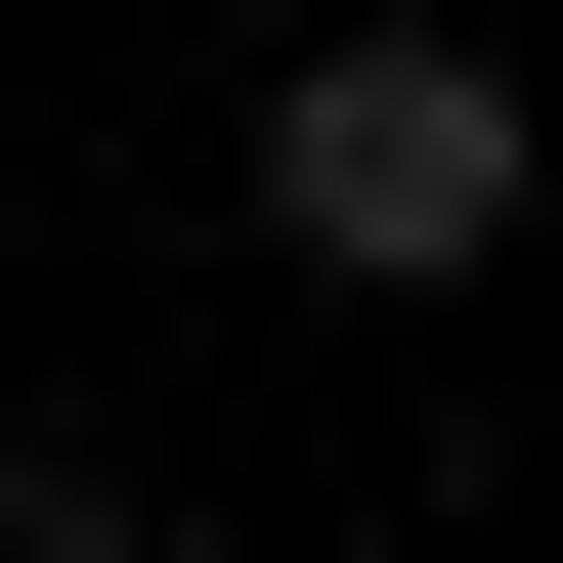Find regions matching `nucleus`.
Segmentation results:
<instances>
[{"mask_svg":"<svg viewBox=\"0 0 563 563\" xmlns=\"http://www.w3.org/2000/svg\"><path fill=\"white\" fill-rule=\"evenodd\" d=\"M520 174H563V131H520L477 44H303V87H261V217H303L347 303H433V261H520Z\"/></svg>","mask_w":563,"mask_h":563,"instance_id":"f257e3e1","label":"nucleus"},{"mask_svg":"<svg viewBox=\"0 0 563 563\" xmlns=\"http://www.w3.org/2000/svg\"><path fill=\"white\" fill-rule=\"evenodd\" d=\"M0 563H174V520H131V477H87V433H0Z\"/></svg>","mask_w":563,"mask_h":563,"instance_id":"f03ea898","label":"nucleus"}]
</instances>
